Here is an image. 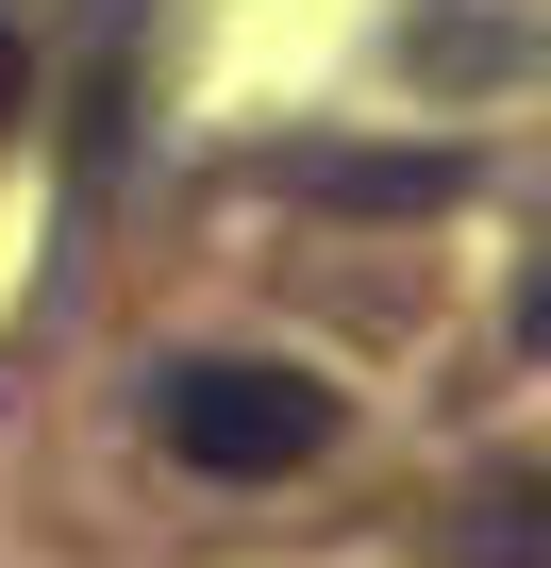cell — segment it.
I'll use <instances>...</instances> for the list:
<instances>
[{
	"instance_id": "obj_2",
	"label": "cell",
	"mask_w": 551,
	"mask_h": 568,
	"mask_svg": "<svg viewBox=\"0 0 551 568\" xmlns=\"http://www.w3.org/2000/svg\"><path fill=\"white\" fill-rule=\"evenodd\" d=\"M0 84H18V18H0Z\"/></svg>"
},
{
	"instance_id": "obj_1",
	"label": "cell",
	"mask_w": 551,
	"mask_h": 568,
	"mask_svg": "<svg viewBox=\"0 0 551 568\" xmlns=\"http://www.w3.org/2000/svg\"><path fill=\"white\" fill-rule=\"evenodd\" d=\"M151 435L217 485H267V468H318L335 452V385L318 368H167L151 385Z\"/></svg>"
}]
</instances>
